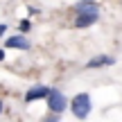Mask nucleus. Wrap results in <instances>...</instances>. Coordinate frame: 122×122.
Here are the masks:
<instances>
[{
    "label": "nucleus",
    "instance_id": "obj_1",
    "mask_svg": "<svg viewBox=\"0 0 122 122\" xmlns=\"http://www.w3.org/2000/svg\"><path fill=\"white\" fill-rule=\"evenodd\" d=\"M72 113H75V118H79V120H84L88 115V111H91V95L88 93H79L77 97L72 100Z\"/></svg>",
    "mask_w": 122,
    "mask_h": 122
},
{
    "label": "nucleus",
    "instance_id": "obj_2",
    "mask_svg": "<svg viewBox=\"0 0 122 122\" xmlns=\"http://www.w3.org/2000/svg\"><path fill=\"white\" fill-rule=\"evenodd\" d=\"M48 106H50V111H54V113L66 111V95L59 93V91H50L48 93Z\"/></svg>",
    "mask_w": 122,
    "mask_h": 122
},
{
    "label": "nucleus",
    "instance_id": "obj_3",
    "mask_svg": "<svg viewBox=\"0 0 122 122\" xmlns=\"http://www.w3.org/2000/svg\"><path fill=\"white\" fill-rule=\"evenodd\" d=\"M75 11L77 14H97V2L95 0H79L75 5Z\"/></svg>",
    "mask_w": 122,
    "mask_h": 122
},
{
    "label": "nucleus",
    "instance_id": "obj_4",
    "mask_svg": "<svg viewBox=\"0 0 122 122\" xmlns=\"http://www.w3.org/2000/svg\"><path fill=\"white\" fill-rule=\"evenodd\" d=\"M7 48H16V50H30V41L23 39V36H11V39L5 41Z\"/></svg>",
    "mask_w": 122,
    "mask_h": 122
},
{
    "label": "nucleus",
    "instance_id": "obj_5",
    "mask_svg": "<svg viewBox=\"0 0 122 122\" xmlns=\"http://www.w3.org/2000/svg\"><path fill=\"white\" fill-rule=\"evenodd\" d=\"M48 93H50V88L36 86V88H32L30 93H25V102H34V100H41V97H48Z\"/></svg>",
    "mask_w": 122,
    "mask_h": 122
},
{
    "label": "nucleus",
    "instance_id": "obj_6",
    "mask_svg": "<svg viewBox=\"0 0 122 122\" xmlns=\"http://www.w3.org/2000/svg\"><path fill=\"white\" fill-rule=\"evenodd\" d=\"M97 20V14H77L75 18V27H88Z\"/></svg>",
    "mask_w": 122,
    "mask_h": 122
},
{
    "label": "nucleus",
    "instance_id": "obj_7",
    "mask_svg": "<svg viewBox=\"0 0 122 122\" xmlns=\"http://www.w3.org/2000/svg\"><path fill=\"white\" fill-rule=\"evenodd\" d=\"M111 63H113V59L106 57V54H102V57H97V59H91L86 66L88 68H100V66H111Z\"/></svg>",
    "mask_w": 122,
    "mask_h": 122
},
{
    "label": "nucleus",
    "instance_id": "obj_8",
    "mask_svg": "<svg viewBox=\"0 0 122 122\" xmlns=\"http://www.w3.org/2000/svg\"><path fill=\"white\" fill-rule=\"evenodd\" d=\"M20 30H23V32H27V30H30V23L23 20V23H20Z\"/></svg>",
    "mask_w": 122,
    "mask_h": 122
},
{
    "label": "nucleus",
    "instance_id": "obj_9",
    "mask_svg": "<svg viewBox=\"0 0 122 122\" xmlns=\"http://www.w3.org/2000/svg\"><path fill=\"white\" fill-rule=\"evenodd\" d=\"M5 30H7V27H5V25H0V34H5Z\"/></svg>",
    "mask_w": 122,
    "mask_h": 122
},
{
    "label": "nucleus",
    "instance_id": "obj_10",
    "mask_svg": "<svg viewBox=\"0 0 122 122\" xmlns=\"http://www.w3.org/2000/svg\"><path fill=\"white\" fill-rule=\"evenodd\" d=\"M5 59V52H2V50H0V61H2Z\"/></svg>",
    "mask_w": 122,
    "mask_h": 122
},
{
    "label": "nucleus",
    "instance_id": "obj_11",
    "mask_svg": "<svg viewBox=\"0 0 122 122\" xmlns=\"http://www.w3.org/2000/svg\"><path fill=\"white\" fill-rule=\"evenodd\" d=\"M0 113H2V102H0Z\"/></svg>",
    "mask_w": 122,
    "mask_h": 122
}]
</instances>
